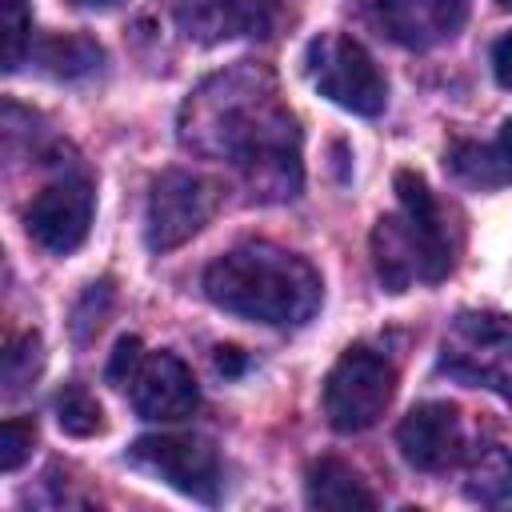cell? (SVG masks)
<instances>
[{
  "mask_svg": "<svg viewBox=\"0 0 512 512\" xmlns=\"http://www.w3.org/2000/svg\"><path fill=\"white\" fill-rule=\"evenodd\" d=\"M400 212L380 216L372 228V264L388 292H408L416 280L436 284L452 268V244L440 208L416 172H396Z\"/></svg>",
  "mask_w": 512,
  "mask_h": 512,
  "instance_id": "3957f363",
  "label": "cell"
},
{
  "mask_svg": "<svg viewBox=\"0 0 512 512\" xmlns=\"http://www.w3.org/2000/svg\"><path fill=\"white\" fill-rule=\"evenodd\" d=\"M144 344L136 340V336H124L120 344H116V352H112V360H108V384H116V388H128L132 384V376H136V368L144 364Z\"/></svg>",
  "mask_w": 512,
  "mask_h": 512,
  "instance_id": "44dd1931",
  "label": "cell"
},
{
  "mask_svg": "<svg viewBox=\"0 0 512 512\" xmlns=\"http://www.w3.org/2000/svg\"><path fill=\"white\" fill-rule=\"evenodd\" d=\"M176 24L188 40L216 44L228 36H276L292 24V0H176Z\"/></svg>",
  "mask_w": 512,
  "mask_h": 512,
  "instance_id": "30bf717a",
  "label": "cell"
},
{
  "mask_svg": "<svg viewBox=\"0 0 512 512\" xmlns=\"http://www.w3.org/2000/svg\"><path fill=\"white\" fill-rule=\"evenodd\" d=\"M128 460L192 500L216 504L220 496V460H216V448L200 436H180V432L140 436L128 448Z\"/></svg>",
  "mask_w": 512,
  "mask_h": 512,
  "instance_id": "ba28073f",
  "label": "cell"
},
{
  "mask_svg": "<svg viewBox=\"0 0 512 512\" xmlns=\"http://www.w3.org/2000/svg\"><path fill=\"white\" fill-rule=\"evenodd\" d=\"M28 56H32L48 76L76 80V76H88V72L100 64V44L88 40V36H44L40 44L28 48Z\"/></svg>",
  "mask_w": 512,
  "mask_h": 512,
  "instance_id": "2e32d148",
  "label": "cell"
},
{
  "mask_svg": "<svg viewBox=\"0 0 512 512\" xmlns=\"http://www.w3.org/2000/svg\"><path fill=\"white\" fill-rule=\"evenodd\" d=\"M396 396V368L372 348H348L324 380V416L336 432L352 436L372 428Z\"/></svg>",
  "mask_w": 512,
  "mask_h": 512,
  "instance_id": "8992f818",
  "label": "cell"
},
{
  "mask_svg": "<svg viewBox=\"0 0 512 512\" xmlns=\"http://www.w3.org/2000/svg\"><path fill=\"white\" fill-rule=\"evenodd\" d=\"M108 304H112V284H108V280L88 284V292L80 296V304H76V312H72V332H76L80 344H84L92 332H100V324H104V316H108Z\"/></svg>",
  "mask_w": 512,
  "mask_h": 512,
  "instance_id": "d6986e66",
  "label": "cell"
},
{
  "mask_svg": "<svg viewBox=\"0 0 512 512\" xmlns=\"http://www.w3.org/2000/svg\"><path fill=\"white\" fill-rule=\"evenodd\" d=\"M492 152L500 156V164H504V172H508V180H512V120H504V128H500Z\"/></svg>",
  "mask_w": 512,
  "mask_h": 512,
  "instance_id": "603a6c76",
  "label": "cell"
},
{
  "mask_svg": "<svg viewBox=\"0 0 512 512\" xmlns=\"http://www.w3.org/2000/svg\"><path fill=\"white\" fill-rule=\"evenodd\" d=\"M464 492L476 504H500L512 496V452L496 440H484L464 452Z\"/></svg>",
  "mask_w": 512,
  "mask_h": 512,
  "instance_id": "9a60e30c",
  "label": "cell"
},
{
  "mask_svg": "<svg viewBox=\"0 0 512 512\" xmlns=\"http://www.w3.org/2000/svg\"><path fill=\"white\" fill-rule=\"evenodd\" d=\"M44 368V344L36 332H24L4 352V396H20Z\"/></svg>",
  "mask_w": 512,
  "mask_h": 512,
  "instance_id": "ac0fdd59",
  "label": "cell"
},
{
  "mask_svg": "<svg viewBox=\"0 0 512 512\" xmlns=\"http://www.w3.org/2000/svg\"><path fill=\"white\" fill-rule=\"evenodd\" d=\"M368 20L400 48H436L464 28L468 0H364Z\"/></svg>",
  "mask_w": 512,
  "mask_h": 512,
  "instance_id": "8fae6325",
  "label": "cell"
},
{
  "mask_svg": "<svg viewBox=\"0 0 512 512\" xmlns=\"http://www.w3.org/2000/svg\"><path fill=\"white\" fill-rule=\"evenodd\" d=\"M204 296L240 320L284 328L316 316L324 284L304 256L268 240H248L204 268Z\"/></svg>",
  "mask_w": 512,
  "mask_h": 512,
  "instance_id": "7a4b0ae2",
  "label": "cell"
},
{
  "mask_svg": "<svg viewBox=\"0 0 512 512\" xmlns=\"http://www.w3.org/2000/svg\"><path fill=\"white\" fill-rule=\"evenodd\" d=\"M220 192L212 180L184 172V168H168L152 180L148 192V212H144V240L152 252H172L180 244H188L216 212Z\"/></svg>",
  "mask_w": 512,
  "mask_h": 512,
  "instance_id": "52a82bcc",
  "label": "cell"
},
{
  "mask_svg": "<svg viewBox=\"0 0 512 512\" xmlns=\"http://www.w3.org/2000/svg\"><path fill=\"white\" fill-rule=\"evenodd\" d=\"M180 144L204 160L232 164L260 204L300 196V128L280 100L276 76L260 64H232L188 92L180 108Z\"/></svg>",
  "mask_w": 512,
  "mask_h": 512,
  "instance_id": "6da1fadb",
  "label": "cell"
},
{
  "mask_svg": "<svg viewBox=\"0 0 512 512\" xmlns=\"http://www.w3.org/2000/svg\"><path fill=\"white\" fill-rule=\"evenodd\" d=\"M492 76H496V84L512 88V32H504L492 44Z\"/></svg>",
  "mask_w": 512,
  "mask_h": 512,
  "instance_id": "7402d4cb",
  "label": "cell"
},
{
  "mask_svg": "<svg viewBox=\"0 0 512 512\" xmlns=\"http://www.w3.org/2000/svg\"><path fill=\"white\" fill-rule=\"evenodd\" d=\"M304 72L320 96L356 116H380L388 104V84L376 60L344 32H320L304 52Z\"/></svg>",
  "mask_w": 512,
  "mask_h": 512,
  "instance_id": "5b68a950",
  "label": "cell"
},
{
  "mask_svg": "<svg viewBox=\"0 0 512 512\" xmlns=\"http://www.w3.org/2000/svg\"><path fill=\"white\" fill-rule=\"evenodd\" d=\"M72 4H80V8H112L120 0H72Z\"/></svg>",
  "mask_w": 512,
  "mask_h": 512,
  "instance_id": "cb8c5ba5",
  "label": "cell"
},
{
  "mask_svg": "<svg viewBox=\"0 0 512 512\" xmlns=\"http://www.w3.org/2000/svg\"><path fill=\"white\" fill-rule=\"evenodd\" d=\"M128 392H132V408L144 420H160V424L184 420L200 404L196 376L176 352H148L144 364L136 368Z\"/></svg>",
  "mask_w": 512,
  "mask_h": 512,
  "instance_id": "7c38bea8",
  "label": "cell"
},
{
  "mask_svg": "<svg viewBox=\"0 0 512 512\" xmlns=\"http://www.w3.org/2000/svg\"><path fill=\"white\" fill-rule=\"evenodd\" d=\"M396 444L400 456L420 468V472H444L456 460H464V428H460V412L444 400H428L416 404L400 428H396Z\"/></svg>",
  "mask_w": 512,
  "mask_h": 512,
  "instance_id": "4fadbf2b",
  "label": "cell"
},
{
  "mask_svg": "<svg viewBox=\"0 0 512 512\" xmlns=\"http://www.w3.org/2000/svg\"><path fill=\"white\" fill-rule=\"evenodd\" d=\"M92 208H96V192L88 176H64L52 180L36 192V200L24 212V228L32 236V244H40L52 256H68L84 244L88 228H92Z\"/></svg>",
  "mask_w": 512,
  "mask_h": 512,
  "instance_id": "9c48e42d",
  "label": "cell"
},
{
  "mask_svg": "<svg viewBox=\"0 0 512 512\" xmlns=\"http://www.w3.org/2000/svg\"><path fill=\"white\" fill-rule=\"evenodd\" d=\"M32 440H36V428L28 420H4V428H0V468L16 472L24 464Z\"/></svg>",
  "mask_w": 512,
  "mask_h": 512,
  "instance_id": "ffe728a7",
  "label": "cell"
},
{
  "mask_svg": "<svg viewBox=\"0 0 512 512\" xmlns=\"http://www.w3.org/2000/svg\"><path fill=\"white\" fill-rule=\"evenodd\" d=\"M56 424L68 436H96L104 428V412L84 384H64L56 396Z\"/></svg>",
  "mask_w": 512,
  "mask_h": 512,
  "instance_id": "e0dca14e",
  "label": "cell"
},
{
  "mask_svg": "<svg viewBox=\"0 0 512 512\" xmlns=\"http://www.w3.org/2000/svg\"><path fill=\"white\" fill-rule=\"evenodd\" d=\"M500 4H504V8H512V0H500Z\"/></svg>",
  "mask_w": 512,
  "mask_h": 512,
  "instance_id": "d4e9b609",
  "label": "cell"
},
{
  "mask_svg": "<svg viewBox=\"0 0 512 512\" xmlns=\"http://www.w3.org/2000/svg\"><path fill=\"white\" fill-rule=\"evenodd\" d=\"M440 368L460 384L496 392L512 408V316L460 312L440 340Z\"/></svg>",
  "mask_w": 512,
  "mask_h": 512,
  "instance_id": "277c9868",
  "label": "cell"
},
{
  "mask_svg": "<svg viewBox=\"0 0 512 512\" xmlns=\"http://www.w3.org/2000/svg\"><path fill=\"white\" fill-rule=\"evenodd\" d=\"M308 504L312 508H328V512H352V508H376V496L368 492V484L360 480V472L336 456H320L308 468L304 480Z\"/></svg>",
  "mask_w": 512,
  "mask_h": 512,
  "instance_id": "5bb4252c",
  "label": "cell"
}]
</instances>
